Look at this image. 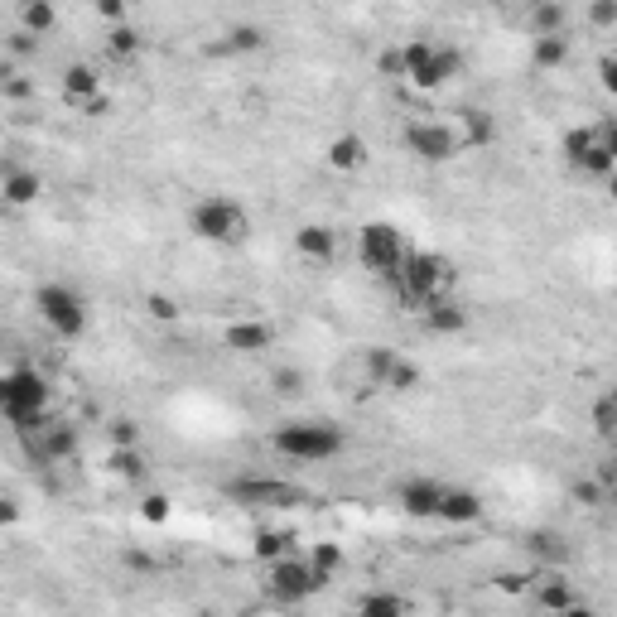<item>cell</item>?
<instances>
[{"label": "cell", "mask_w": 617, "mask_h": 617, "mask_svg": "<svg viewBox=\"0 0 617 617\" xmlns=\"http://www.w3.org/2000/svg\"><path fill=\"white\" fill-rule=\"evenodd\" d=\"M188 227H193L198 242L237 246V242H246V232H251V217H246V208L237 198L208 193V198H198V203L188 208Z\"/></svg>", "instance_id": "2"}, {"label": "cell", "mask_w": 617, "mask_h": 617, "mask_svg": "<svg viewBox=\"0 0 617 617\" xmlns=\"http://www.w3.org/2000/svg\"><path fill=\"white\" fill-rule=\"evenodd\" d=\"M357 613H367V617H401V613H410V603H405L401 593L376 589V593H362V598H357Z\"/></svg>", "instance_id": "26"}, {"label": "cell", "mask_w": 617, "mask_h": 617, "mask_svg": "<svg viewBox=\"0 0 617 617\" xmlns=\"http://www.w3.org/2000/svg\"><path fill=\"white\" fill-rule=\"evenodd\" d=\"M463 73V54L449 49V44H434V39H410L405 44V82L420 87V92H434L449 78Z\"/></svg>", "instance_id": "6"}, {"label": "cell", "mask_w": 617, "mask_h": 617, "mask_svg": "<svg viewBox=\"0 0 617 617\" xmlns=\"http://www.w3.org/2000/svg\"><path fill=\"white\" fill-rule=\"evenodd\" d=\"M222 49H227V54H261V49H266V29L261 25H232Z\"/></svg>", "instance_id": "29"}, {"label": "cell", "mask_w": 617, "mask_h": 617, "mask_svg": "<svg viewBox=\"0 0 617 617\" xmlns=\"http://www.w3.org/2000/svg\"><path fill=\"white\" fill-rule=\"evenodd\" d=\"M323 584H328V579H323L319 569L309 560H295V555H280V560H270V569H266V593L275 603H285V608L314 598Z\"/></svg>", "instance_id": "8"}, {"label": "cell", "mask_w": 617, "mask_h": 617, "mask_svg": "<svg viewBox=\"0 0 617 617\" xmlns=\"http://www.w3.org/2000/svg\"><path fill=\"white\" fill-rule=\"evenodd\" d=\"M39 174H34V169H10V174H5V184H0V193H5V203H10V208H29V203H34V198H39Z\"/></svg>", "instance_id": "22"}, {"label": "cell", "mask_w": 617, "mask_h": 617, "mask_svg": "<svg viewBox=\"0 0 617 617\" xmlns=\"http://www.w3.org/2000/svg\"><path fill=\"white\" fill-rule=\"evenodd\" d=\"M598 483L608 487V497H617V458H613V463H603V468H598Z\"/></svg>", "instance_id": "48"}, {"label": "cell", "mask_w": 617, "mask_h": 617, "mask_svg": "<svg viewBox=\"0 0 617 617\" xmlns=\"http://www.w3.org/2000/svg\"><path fill=\"white\" fill-rule=\"evenodd\" d=\"M608 198H613V203H617V169H613V174H608Z\"/></svg>", "instance_id": "50"}, {"label": "cell", "mask_w": 617, "mask_h": 617, "mask_svg": "<svg viewBox=\"0 0 617 617\" xmlns=\"http://www.w3.org/2000/svg\"><path fill=\"white\" fill-rule=\"evenodd\" d=\"M536 574H540V569H536ZM536 574H502V579H497V589H502V593H531Z\"/></svg>", "instance_id": "44"}, {"label": "cell", "mask_w": 617, "mask_h": 617, "mask_svg": "<svg viewBox=\"0 0 617 617\" xmlns=\"http://www.w3.org/2000/svg\"><path fill=\"white\" fill-rule=\"evenodd\" d=\"M589 25L593 29H617V0H593V5H589Z\"/></svg>", "instance_id": "41"}, {"label": "cell", "mask_w": 617, "mask_h": 617, "mask_svg": "<svg viewBox=\"0 0 617 617\" xmlns=\"http://www.w3.org/2000/svg\"><path fill=\"white\" fill-rule=\"evenodd\" d=\"M270 391H275V396H299V391H304V372H299V367H275V372H270Z\"/></svg>", "instance_id": "35"}, {"label": "cell", "mask_w": 617, "mask_h": 617, "mask_svg": "<svg viewBox=\"0 0 617 617\" xmlns=\"http://www.w3.org/2000/svg\"><path fill=\"white\" fill-rule=\"evenodd\" d=\"M140 54V29H131L126 20L121 25H111L107 34V58H116V63H126V58Z\"/></svg>", "instance_id": "30"}, {"label": "cell", "mask_w": 617, "mask_h": 617, "mask_svg": "<svg viewBox=\"0 0 617 617\" xmlns=\"http://www.w3.org/2000/svg\"><path fill=\"white\" fill-rule=\"evenodd\" d=\"M97 15H102L107 25H121V20H126V0H97Z\"/></svg>", "instance_id": "45"}, {"label": "cell", "mask_w": 617, "mask_h": 617, "mask_svg": "<svg viewBox=\"0 0 617 617\" xmlns=\"http://www.w3.org/2000/svg\"><path fill=\"white\" fill-rule=\"evenodd\" d=\"M376 73L405 82V49H381V54H376Z\"/></svg>", "instance_id": "39"}, {"label": "cell", "mask_w": 617, "mask_h": 617, "mask_svg": "<svg viewBox=\"0 0 617 617\" xmlns=\"http://www.w3.org/2000/svg\"><path fill=\"white\" fill-rule=\"evenodd\" d=\"M531 603H536V608H545V613H579V608H584V598L569 589L564 579L545 574V569H540L536 584H531Z\"/></svg>", "instance_id": "17"}, {"label": "cell", "mask_w": 617, "mask_h": 617, "mask_svg": "<svg viewBox=\"0 0 617 617\" xmlns=\"http://www.w3.org/2000/svg\"><path fill=\"white\" fill-rule=\"evenodd\" d=\"M140 516H145L150 526H164V521H169V497H164V492H150V497L140 502Z\"/></svg>", "instance_id": "38"}, {"label": "cell", "mask_w": 617, "mask_h": 617, "mask_svg": "<svg viewBox=\"0 0 617 617\" xmlns=\"http://www.w3.org/2000/svg\"><path fill=\"white\" fill-rule=\"evenodd\" d=\"M367 140L357 131H343V135H333L328 140V150H323V160H328V169H338V174H357L362 164H367Z\"/></svg>", "instance_id": "20"}, {"label": "cell", "mask_w": 617, "mask_h": 617, "mask_svg": "<svg viewBox=\"0 0 617 617\" xmlns=\"http://www.w3.org/2000/svg\"><path fill=\"white\" fill-rule=\"evenodd\" d=\"M20 439H25V449L34 463H68V458L78 454V430L63 425L58 415H44L39 425L20 430Z\"/></svg>", "instance_id": "11"}, {"label": "cell", "mask_w": 617, "mask_h": 617, "mask_svg": "<svg viewBox=\"0 0 617 617\" xmlns=\"http://www.w3.org/2000/svg\"><path fill=\"white\" fill-rule=\"evenodd\" d=\"M58 25V0H20V29L49 34Z\"/></svg>", "instance_id": "23"}, {"label": "cell", "mask_w": 617, "mask_h": 617, "mask_svg": "<svg viewBox=\"0 0 617 617\" xmlns=\"http://www.w3.org/2000/svg\"><path fill=\"white\" fill-rule=\"evenodd\" d=\"M401 367V352L396 348H367V357H362V372H367V381L372 386H381L386 391V381H391V372Z\"/></svg>", "instance_id": "25"}, {"label": "cell", "mask_w": 617, "mask_h": 617, "mask_svg": "<svg viewBox=\"0 0 617 617\" xmlns=\"http://www.w3.org/2000/svg\"><path fill=\"white\" fill-rule=\"evenodd\" d=\"M145 309H150V319H160V323H174V319H179V304H174L169 295H155V290L145 295Z\"/></svg>", "instance_id": "40"}, {"label": "cell", "mask_w": 617, "mask_h": 617, "mask_svg": "<svg viewBox=\"0 0 617 617\" xmlns=\"http://www.w3.org/2000/svg\"><path fill=\"white\" fill-rule=\"evenodd\" d=\"M420 381H425V376H420V367H415V362H405V357H401V367L391 372V381H386V391H396V396H405V391H415Z\"/></svg>", "instance_id": "36"}, {"label": "cell", "mask_w": 617, "mask_h": 617, "mask_svg": "<svg viewBox=\"0 0 617 617\" xmlns=\"http://www.w3.org/2000/svg\"><path fill=\"white\" fill-rule=\"evenodd\" d=\"M598 82H603V92H608V97H617V54L598 58Z\"/></svg>", "instance_id": "43"}, {"label": "cell", "mask_w": 617, "mask_h": 617, "mask_svg": "<svg viewBox=\"0 0 617 617\" xmlns=\"http://www.w3.org/2000/svg\"><path fill=\"white\" fill-rule=\"evenodd\" d=\"M135 439H140L135 420H116V425H111V444H135Z\"/></svg>", "instance_id": "46"}, {"label": "cell", "mask_w": 617, "mask_h": 617, "mask_svg": "<svg viewBox=\"0 0 617 617\" xmlns=\"http://www.w3.org/2000/svg\"><path fill=\"white\" fill-rule=\"evenodd\" d=\"M589 425H593V434H598V439H613V434H617V401L608 396V391H603V396L593 401Z\"/></svg>", "instance_id": "31"}, {"label": "cell", "mask_w": 617, "mask_h": 617, "mask_svg": "<svg viewBox=\"0 0 617 617\" xmlns=\"http://www.w3.org/2000/svg\"><path fill=\"white\" fill-rule=\"evenodd\" d=\"M107 468L116 473V478H126V483H140V478H145V458H140L135 444H111Z\"/></svg>", "instance_id": "24"}, {"label": "cell", "mask_w": 617, "mask_h": 617, "mask_svg": "<svg viewBox=\"0 0 617 617\" xmlns=\"http://www.w3.org/2000/svg\"><path fill=\"white\" fill-rule=\"evenodd\" d=\"M454 116H458V140H463V150H483V145H492V140L502 135L497 116L483 107H463V111H454Z\"/></svg>", "instance_id": "19"}, {"label": "cell", "mask_w": 617, "mask_h": 617, "mask_svg": "<svg viewBox=\"0 0 617 617\" xmlns=\"http://www.w3.org/2000/svg\"><path fill=\"white\" fill-rule=\"evenodd\" d=\"M420 314H425V328H430L434 338H458V333H468V323H473V314H468V309H463L454 295H444V299H434V304H425Z\"/></svg>", "instance_id": "15"}, {"label": "cell", "mask_w": 617, "mask_h": 617, "mask_svg": "<svg viewBox=\"0 0 617 617\" xmlns=\"http://www.w3.org/2000/svg\"><path fill=\"white\" fill-rule=\"evenodd\" d=\"M97 97H102L97 68H92V63H68V68H63V102H68V107H87V102H97Z\"/></svg>", "instance_id": "21"}, {"label": "cell", "mask_w": 617, "mask_h": 617, "mask_svg": "<svg viewBox=\"0 0 617 617\" xmlns=\"http://www.w3.org/2000/svg\"><path fill=\"white\" fill-rule=\"evenodd\" d=\"M564 58H569V39L564 34H540L536 44H531V63L536 68H560Z\"/></svg>", "instance_id": "27"}, {"label": "cell", "mask_w": 617, "mask_h": 617, "mask_svg": "<svg viewBox=\"0 0 617 617\" xmlns=\"http://www.w3.org/2000/svg\"><path fill=\"white\" fill-rule=\"evenodd\" d=\"M309 564L319 569L323 579H333V574H338V569L348 564V555H343V545H333V540H319V545L309 550Z\"/></svg>", "instance_id": "32"}, {"label": "cell", "mask_w": 617, "mask_h": 617, "mask_svg": "<svg viewBox=\"0 0 617 617\" xmlns=\"http://www.w3.org/2000/svg\"><path fill=\"white\" fill-rule=\"evenodd\" d=\"M564 555H569V545H564L560 536H550V531H545V536H536V540H531V560H536L540 569H545V564H560Z\"/></svg>", "instance_id": "34"}, {"label": "cell", "mask_w": 617, "mask_h": 617, "mask_svg": "<svg viewBox=\"0 0 617 617\" xmlns=\"http://www.w3.org/2000/svg\"><path fill=\"white\" fill-rule=\"evenodd\" d=\"M34 309H39V319L54 328L63 343H73L87 333V304L73 285H39L34 290Z\"/></svg>", "instance_id": "7"}, {"label": "cell", "mask_w": 617, "mask_h": 617, "mask_svg": "<svg viewBox=\"0 0 617 617\" xmlns=\"http://www.w3.org/2000/svg\"><path fill=\"white\" fill-rule=\"evenodd\" d=\"M507 5H526V10H531V5H536V0H507Z\"/></svg>", "instance_id": "51"}, {"label": "cell", "mask_w": 617, "mask_h": 617, "mask_svg": "<svg viewBox=\"0 0 617 617\" xmlns=\"http://www.w3.org/2000/svg\"><path fill=\"white\" fill-rule=\"evenodd\" d=\"M608 396H613V401H617V381H613V386H608Z\"/></svg>", "instance_id": "52"}, {"label": "cell", "mask_w": 617, "mask_h": 617, "mask_svg": "<svg viewBox=\"0 0 617 617\" xmlns=\"http://www.w3.org/2000/svg\"><path fill=\"white\" fill-rule=\"evenodd\" d=\"M295 256L309 261V266H328V261L338 256V232L323 227V222H304L295 232Z\"/></svg>", "instance_id": "14"}, {"label": "cell", "mask_w": 617, "mask_h": 617, "mask_svg": "<svg viewBox=\"0 0 617 617\" xmlns=\"http://www.w3.org/2000/svg\"><path fill=\"white\" fill-rule=\"evenodd\" d=\"M401 295L405 304H415V309H425V304H434V299L454 295L458 285V270L449 256H439V251H410V261H405L401 270Z\"/></svg>", "instance_id": "3"}, {"label": "cell", "mask_w": 617, "mask_h": 617, "mask_svg": "<svg viewBox=\"0 0 617 617\" xmlns=\"http://www.w3.org/2000/svg\"><path fill=\"white\" fill-rule=\"evenodd\" d=\"M251 550H256V560L270 564V560H280V555H290V550H295V536H290V531H261Z\"/></svg>", "instance_id": "33"}, {"label": "cell", "mask_w": 617, "mask_h": 617, "mask_svg": "<svg viewBox=\"0 0 617 617\" xmlns=\"http://www.w3.org/2000/svg\"><path fill=\"white\" fill-rule=\"evenodd\" d=\"M270 449L290 463H328L348 449V434L328 420H290L270 434Z\"/></svg>", "instance_id": "1"}, {"label": "cell", "mask_w": 617, "mask_h": 617, "mask_svg": "<svg viewBox=\"0 0 617 617\" xmlns=\"http://www.w3.org/2000/svg\"><path fill=\"white\" fill-rule=\"evenodd\" d=\"M222 343H227L232 352H242V357H256V352H266L270 343H275V323H266V319H237V323H227Z\"/></svg>", "instance_id": "16"}, {"label": "cell", "mask_w": 617, "mask_h": 617, "mask_svg": "<svg viewBox=\"0 0 617 617\" xmlns=\"http://www.w3.org/2000/svg\"><path fill=\"white\" fill-rule=\"evenodd\" d=\"M531 34H564V5L560 0H536L531 5Z\"/></svg>", "instance_id": "28"}, {"label": "cell", "mask_w": 617, "mask_h": 617, "mask_svg": "<svg viewBox=\"0 0 617 617\" xmlns=\"http://www.w3.org/2000/svg\"><path fill=\"white\" fill-rule=\"evenodd\" d=\"M15 516H20V507L5 497V507H0V526H15Z\"/></svg>", "instance_id": "49"}, {"label": "cell", "mask_w": 617, "mask_h": 617, "mask_svg": "<svg viewBox=\"0 0 617 617\" xmlns=\"http://www.w3.org/2000/svg\"><path fill=\"white\" fill-rule=\"evenodd\" d=\"M222 497L227 502H237V507H295L299 502V487L285 483V478H270V473H251V478H232V483H222Z\"/></svg>", "instance_id": "9"}, {"label": "cell", "mask_w": 617, "mask_h": 617, "mask_svg": "<svg viewBox=\"0 0 617 617\" xmlns=\"http://www.w3.org/2000/svg\"><path fill=\"white\" fill-rule=\"evenodd\" d=\"M444 492H449V487L434 483V478H410V483H401L396 502H401V511L405 516H415V521H439V502H444Z\"/></svg>", "instance_id": "13"}, {"label": "cell", "mask_w": 617, "mask_h": 617, "mask_svg": "<svg viewBox=\"0 0 617 617\" xmlns=\"http://www.w3.org/2000/svg\"><path fill=\"white\" fill-rule=\"evenodd\" d=\"M29 92H34V87H29L20 73H10V78H5V97H10V102H25Z\"/></svg>", "instance_id": "47"}, {"label": "cell", "mask_w": 617, "mask_h": 617, "mask_svg": "<svg viewBox=\"0 0 617 617\" xmlns=\"http://www.w3.org/2000/svg\"><path fill=\"white\" fill-rule=\"evenodd\" d=\"M574 497H579V507H603L608 502V487L598 483V478H584V483H574Z\"/></svg>", "instance_id": "37"}, {"label": "cell", "mask_w": 617, "mask_h": 617, "mask_svg": "<svg viewBox=\"0 0 617 617\" xmlns=\"http://www.w3.org/2000/svg\"><path fill=\"white\" fill-rule=\"evenodd\" d=\"M357 256L381 280H401L405 261H410V246H405V232L396 222H367L357 232Z\"/></svg>", "instance_id": "5"}, {"label": "cell", "mask_w": 617, "mask_h": 617, "mask_svg": "<svg viewBox=\"0 0 617 617\" xmlns=\"http://www.w3.org/2000/svg\"><path fill=\"white\" fill-rule=\"evenodd\" d=\"M593 135H598V145L617 160V116H598V121H593Z\"/></svg>", "instance_id": "42"}, {"label": "cell", "mask_w": 617, "mask_h": 617, "mask_svg": "<svg viewBox=\"0 0 617 617\" xmlns=\"http://www.w3.org/2000/svg\"><path fill=\"white\" fill-rule=\"evenodd\" d=\"M401 140H405V150L425 164H449V160L463 155L458 126H444V121H410Z\"/></svg>", "instance_id": "10"}, {"label": "cell", "mask_w": 617, "mask_h": 617, "mask_svg": "<svg viewBox=\"0 0 617 617\" xmlns=\"http://www.w3.org/2000/svg\"><path fill=\"white\" fill-rule=\"evenodd\" d=\"M0 405H5V420L15 430H29L44 415H54L49 410V381L34 372V367H15V372L0 376Z\"/></svg>", "instance_id": "4"}, {"label": "cell", "mask_w": 617, "mask_h": 617, "mask_svg": "<svg viewBox=\"0 0 617 617\" xmlns=\"http://www.w3.org/2000/svg\"><path fill=\"white\" fill-rule=\"evenodd\" d=\"M564 160H569V169H579V174H589V179H608L617 169V160L598 145V135H593V126H574V131H564Z\"/></svg>", "instance_id": "12"}, {"label": "cell", "mask_w": 617, "mask_h": 617, "mask_svg": "<svg viewBox=\"0 0 617 617\" xmlns=\"http://www.w3.org/2000/svg\"><path fill=\"white\" fill-rule=\"evenodd\" d=\"M483 511H487L483 497H478L473 487H449L444 502H439V521H444V526H478Z\"/></svg>", "instance_id": "18"}]
</instances>
